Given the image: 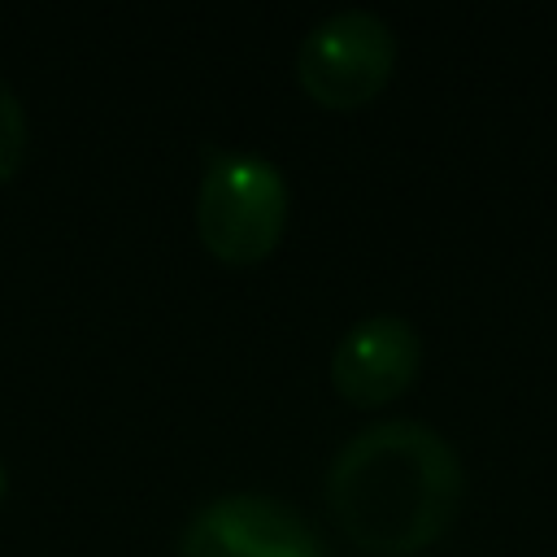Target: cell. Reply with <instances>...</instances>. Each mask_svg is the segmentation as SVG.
Returning a JSON list of instances; mask_svg holds the SVG:
<instances>
[{
  "label": "cell",
  "instance_id": "obj_1",
  "mask_svg": "<svg viewBox=\"0 0 557 557\" xmlns=\"http://www.w3.org/2000/svg\"><path fill=\"white\" fill-rule=\"evenodd\" d=\"M466 496L461 457L422 422H379L352 435L326 474L339 531L374 557H409L435 544Z\"/></svg>",
  "mask_w": 557,
  "mask_h": 557
},
{
  "label": "cell",
  "instance_id": "obj_2",
  "mask_svg": "<svg viewBox=\"0 0 557 557\" xmlns=\"http://www.w3.org/2000/svg\"><path fill=\"white\" fill-rule=\"evenodd\" d=\"M287 226L283 170L257 152H213L196 191V235L222 265L265 261Z\"/></svg>",
  "mask_w": 557,
  "mask_h": 557
},
{
  "label": "cell",
  "instance_id": "obj_3",
  "mask_svg": "<svg viewBox=\"0 0 557 557\" xmlns=\"http://www.w3.org/2000/svg\"><path fill=\"white\" fill-rule=\"evenodd\" d=\"M396 70V35L379 13L344 9L318 22L296 57V78L305 96L322 109L370 104Z\"/></svg>",
  "mask_w": 557,
  "mask_h": 557
},
{
  "label": "cell",
  "instance_id": "obj_4",
  "mask_svg": "<svg viewBox=\"0 0 557 557\" xmlns=\"http://www.w3.org/2000/svg\"><path fill=\"white\" fill-rule=\"evenodd\" d=\"M178 557H326V544L292 505L239 492L191 513Z\"/></svg>",
  "mask_w": 557,
  "mask_h": 557
},
{
  "label": "cell",
  "instance_id": "obj_5",
  "mask_svg": "<svg viewBox=\"0 0 557 557\" xmlns=\"http://www.w3.org/2000/svg\"><path fill=\"white\" fill-rule=\"evenodd\" d=\"M418 366H422L418 331L396 313H370L335 344L331 383L348 405L379 409L409 392Z\"/></svg>",
  "mask_w": 557,
  "mask_h": 557
},
{
  "label": "cell",
  "instance_id": "obj_6",
  "mask_svg": "<svg viewBox=\"0 0 557 557\" xmlns=\"http://www.w3.org/2000/svg\"><path fill=\"white\" fill-rule=\"evenodd\" d=\"M22 161H26V113L17 96L0 83V183H9Z\"/></svg>",
  "mask_w": 557,
  "mask_h": 557
},
{
  "label": "cell",
  "instance_id": "obj_7",
  "mask_svg": "<svg viewBox=\"0 0 557 557\" xmlns=\"http://www.w3.org/2000/svg\"><path fill=\"white\" fill-rule=\"evenodd\" d=\"M0 500H4V466H0Z\"/></svg>",
  "mask_w": 557,
  "mask_h": 557
}]
</instances>
